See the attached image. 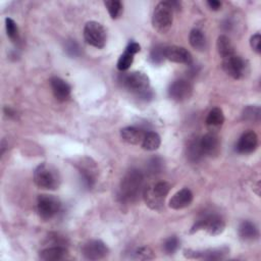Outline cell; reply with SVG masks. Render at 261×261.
Listing matches in <instances>:
<instances>
[{
	"label": "cell",
	"instance_id": "8",
	"mask_svg": "<svg viewBox=\"0 0 261 261\" xmlns=\"http://www.w3.org/2000/svg\"><path fill=\"white\" fill-rule=\"evenodd\" d=\"M247 62L237 54L222 59V69L234 80L242 79L247 72Z\"/></svg>",
	"mask_w": 261,
	"mask_h": 261
},
{
	"label": "cell",
	"instance_id": "12",
	"mask_svg": "<svg viewBox=\"0 0 261 261\" xmlns=\"http://www.w3.org/2000/svg\"><path fill=\"white\" fill-rule=\"evenodd\" d=\"M228 250L226 248L208 249L204 251H192L186 250L185 256L189 259H204V260H221L224 259Z\"/></svg>",
	"mask_w": 261,
	"mask_h": 261
},
{
	"label": "cell",
	"instance_id": "28",
	"mask_svg": "<svg viewBox=\"0 0 261 261\" xmlns=\"http://www.w3.org/2000/svg\"><path fill=\"white\" fill-rule=\"evenodd\" d=\"M104 5L106 6L109 15L112 19L118 18L122 13V4L118 0H108L104 2Z\"/></svg>",
	"mask_w": 261,
	"mask_h": 261
},
{
	"label": "cell",
	"instance_id": "32",
	"mask_svg": "<svg viewBox=\"0 0 261 261\" xmlns=\"http://www.w3.org/2000/svg\"><path fill=\"white\" fill-rule=\"evenodd\" d=\"M132 258L137 259V260H149V259L154 258V254H153V251L149 247L144 246V247H140L139 249H137L133 253Z\"/></svg>",
	"mask_w": 261,
	"mask_h": 261
},
{
	"label": "cell",
	"instance_id": "1",
	"mask_svg": "<svg viewBox=\"0 0 261 261\" xmlns=\"http://www.w3.org/2000/svg\"><path fill=\"white\" fill-rule=\"evenodd\" d=\"M144 184L143 173L138 169H130L121 179L119 187V199L121 202L132 203L136 201L142 192Z\"/></svg>",
	"mask_w": 261,
	"mask_h": 261
},
{
	"label": "cell",
	"instance_id": "27",
	"mask_svg": "<svg viewBox=\"0 0 261 261\" xmlns=\"http://www.w3.org/2000/svg\"><path fill=\"white\" fill-rule=\"evenodd\" d=\"M151 192L159 199L163 200L165 199V197L168 195L170 189H171V186L167 182V181H158L157 184L149 187Z\"/></svg>",
	"mask_w": 261,
	"mask_h": 261
},
{
	"label": "cell",
	"instance_id": "14",
	"mask_svg": "<svg viewBox=\"0 0 261 261\" xmlns=\"http://www.w3.org/2000/svg\"><path fill=\"white\" fill-rule=\"evenodd\" d=\"M200 146L204 156H213L219 152L220 141L216 134L208 133L200 138Z\"/></svg>",
	"mask_w": 261,
	"mask_h": 261
},
{
	"label": "cell",
	"instance_id": "7",
	"mask_svg": "<svg viewBox=\"0 0 261 261\" xmlns=\"http://www.w3.org/2000/svg\"><path fill=\"white\" fill-rule=\"evenodd\" d=\"M84 38L89 45L101 49L106 44V31L100 22L91 20L85 24Z\"/></svg>",
	"mask_w": 261,
	"mask_h": 261
},
{
	"label": "cell",
	"instance_id": "10",
	"mask_svg": "<svg viewBox=\"0 0 261 261\" xmlns=\"http://www.w3.org/2000/svg\"><path fill=\"white\" fill-rule=\"evenodd\" d=\"M82 253L88 260H100L108 255L109 250L102 241L92 240L83 246Z\"/></svg>",
	"mask_w": 261,
	"mask_h": 261
},
{
	"label": "cell",
	"instance_id": "22",
	"mask_svg": "<svg viewBox=\"0 0 261 261\" xmlns=\"http://www.w3.org/2000/svg\"><path fill=\"white\" fill-rule=\"evenodd\" d=\"M187 157L192 162H198L203 158V152L200 146V139H192L187 145Z\"/></svg>",
	"mask_w": 261,
	"mask_h": 261
},
{
	"label": "cell",
	"instance_id": "13",
	"mask_svg": "<svg viewBox=\"0 0 261 261\" xmlns=\"http://www.w3.org/2000/svg\"><path fill=\"white\" fill-rule=\"evenodd\" d=\"M258 137L255 132L247 130L239 139L236 150L241 154H250L257 149Z\"/></svg>",
	"mask_w": 261,
	"mask_h": 261
},
{
	"label": "cell",
	"instance_id": "24",
	"mask_svg": "<svg viewBox=\"0 0 261 261\" xmlns=\"http://www.w3.org/2000/svg\"><path fill=\"white\" fill-rule=\"evenodd\" d=\"M191 46L198 51H204L206 48V37L204 33L199 29H193L189 36Z\"/></svg>",
	"mask_w": 261,
	"mask_h": 261
},
{
	"label": "cell",
	"instance_id": "26",
	"mask_svg": "<svg viewBox=\"0 0 261 261\" xmlns=\"http://www.w3.org/2000/svg\"><path fill=\"white\" fill-rule=\"evenodd\" d=\"M143 197L147 206H149L153 210H160L163 206V200L157 198L150 190L149 187L145 188L143 191Z\"/></svg>",
	"mask_w": 261,
	"mask_h": 261
},
{
	"label": "cell",
	"instance_id": "6",
	"mask_svg": "<svg viewBox=\"0 0 261 261\" xmlns=\"http://www.w3.org/2000/svg\"><path fill=\"white\" fill-rule=\"evenodd\" d=\"M61 209L60 201L52 195H39L37 199V212L43 220L55 217Z\"/></svg>",
	"mask_w": 261,
	"mask_h": 261
},
{
	"label": "cell",
	"instance_id": "11",
	"mask_svg": "<svg viewBox=\"0 0 261 261\" xmlns=\"http://www.w3.org/2000/svg\"><path fill=\"white\" fill-rule=\"evenodd\" d=\"M165 59L181 64H191L192 63V54L184 47L180 46H167L164 50Z\"/></svg>",
	"mask_w": 261,
	"mask_h": 261
},
{
	"label": "cell",
	"instance_id": "35",
	"mask_svg": "<svg viewBox=\"0 0 261 261\" xmlns=\"http://www.w3.org/2000/svg\"><path fill=\"white\" fill-rule=\"evenodd\" d=\"M81 180L87 189H91L95 182V176L91 170L82 169L81 170Z\"/></svg>",
	"mask_w": 261,
	"mask_h": 261
},
{
	"label": "cell",
	"instance_id": "16",
	"mask_svg": "<svg viewBox=\"0 0 261 261\" xmlns=\"http://www.w3.org/2000/svg\"><path fill=\"white\" fill-rule=\"evenodd\" d=\"M50 86L56 100L60 102H64L69 99L71 88L64 80L54 76L50 80Z\"/></svg>",
	"mask_w": 261,
	"mask_h": 261
},
{
	"label": "cell",
	"instance_id": "31",
	"mask_svg": "<svg viewBox=\"0 0 261 261\" xmlns=\"http://www.w3.org/2000/svg\"><path fill=\"white\" fill-rule=\"evenodd\" d=\"M164 50H165V47L161 45H157L152 49L150 53V59L154 64H160L164 61L165 59Z\"/></svg>",
	"mask_w": 261,
	"mask_h": 261
},
{
	"label": "cell",
	"instance_id": "4",
	"mask_svg": "<svg viewBox=\"0 0 261 261\" xmlns=\"http://www.w3.org/2000/svg\"><path fill=\"white\" fill-rule=\"evenodd\" d=\"M34 181L40 189L55 190L58 188L60 179L55 169L46 163H41L34 171Z\"/></svg>",
	"mask_w": 261,
	"mask_h": 261
},
{
	"label": "cell",
	"instance_id": "21",
	"mask_svg": "<svg viewBox=\"0 0 261 261\" xmlns=\"http://www.w3.org/2000/svg\"><path fill=\"white\" fill-rule=\"evenodd\" d=\"M224 122V115L222 110L219 107L212 108L207 117H206V124L210 129H217L219 128Z\"/></svg>",
	"mask_w": 261,
	"mask_h": 261
},
{
	"label": "cell",
	"instance_id": "20",
	"mask_svg": "<svg viewBox=\"0 0 261 261\" xmlns=\"http://www.w3.org/2000/svg\"><path fill=\"white\" fill-rule=\"evenodd\" d=\"M239 236L244 242H253L258 238L259 231L253 222L244 220L239 226Z\"/></svg>",
	"mask_w": 261,
	"mask_h": 261
},
{
	"label": "cell",
	"instance_id": "18",
	"mask_svg": "<svg viewBox=\"0 0 261 261\" xmlns=\"http://www.w3.org/2000/svg\"><path fill=\"white\" fill-rule=\"evenodd\" d=\"M67 250L64 246H50L40 251L39 257L44 261H59L67 257Z\"/></svg>",
	"mask_w": 261,
	"mask_h": 261
},
{
	"label": "cell",
	"instance_id": "33",
	"mask_svg": "<svg viewBox=\"0 0 261 261\" xmlns=\"http://www.w3.org/2000/svg\"><path fill=\"white\" fill-rule=\"evenodd\" d=\"M163 247H164V251L167 254H173L174 252H176V250L179 247V240L175 236L169 237L168 239L165 240Z\"/></svg>",
	"mask_w": 261,
	"mask_h": 261
},
{
	"label": "cell",
	"instance_id": "38",
	"mask_svg": "<svg viewBox=\"0 0 261 261\" xmlns=\"http://www.w3.org/2000/svg\"><path fill=\"white\" fill-rule=\"evenodd\" d=\"M207 5L209 6V8H210L211 10L216 11V10H219V9H220V7H221V2L218 1V0H209V1H207Z\"/></svg>",
	"mask_w": 261,
	"mask_h": 261
},
{
	"label": "cell",
	"instance_id": "37",
	"mask_svg": "<svg viewBox=\"0 0 261 261\" xmlns=\"http://www.w3.org/2000/svg\"><path fill=\"white\" fill-rule=\"evenodd\" d=\"M150 164V169L152 172H157L161 168V160L159 158H152L149 162Z\"/></svg>",
	"mask_w": 261,
	"mask_h": 261
},
{
	"label": "cell",
	"instance_id": "30",
	"mask_svg": "<svg viewBox=\"0 0 261 261\" xmlns=\"http://www.w3.org/2000/svg\"><path fill=\"white\" fill-rule=\"evenodd\" d=\"M243 118L249 121H258L260 118V108L258 106H248L243 111Z\"/></svg>",
	"mask_w": 261,
	"mask_h": 261
},
{
	"label": "cell",
	"instance_id": "9",
	"mask_svg": "<svg viewBox=\"0 0 261 261\" xmlns=\"http://www.w3.org/2000/svg\"><path fill=\"white\" fill-rule=\"evenodd\" d=\"M193 93L192 84L185 79H178L173 81L168 88L169 97L177 102L188 100Z\"/></svg>",
	"mask_w": 261,
	"mask_h": 261
},
{
	"label": "cell",
	"instance_id": "36",
	"mask_svg": "<svg viewBox=\"0 0 261 261\" xmlns=\"http://www.w3.org/2000/svg\"><path fill=\"white\" fill-rule=\"evenodd\" d=\"M250 45H251V48L256 53H260L261 52V36H260L259 33H256V34H254L251 37Z\"/></svg>",
	"mask_w": 261,
	"mask_h": 261
},
{
	"label": "cell",
	"instance_id": "3",
	"mask_svg": "<svg viewBox=\"0 0 261 261\" xmlns=\"http://www.w3.org/2000/svg\"><path fill=\"white\" fill-rule=\"evenodd\" d=\"M173 21V8L170 2H159L152 14V25L160 34H165L169 31Z\"/></svg>",
	"mask_w": 261,
	"mask_h": 261
},
{
	"label": "cell",
	"instance_id": "19",
	"mask_svg": "<svg viewBox=\"0 0 261 261\" xmlns=\"http://www.w3.org/2000/svg\"><path fill=\"white\" fill-rule=\"evenodd\" d=\"M145 133L143 129L136 126H126L120 129L121 139L130 145H139L142 144Z\"/></svg>",
	"mask_w": 261,
	"mask_h": 261
},
{
	"label": "cell",
	"instance_id": "2",
	"mask_svg": "<svg viewBox=\"0 0 261 261\" xmlns=\"http://www.w3.org/2000/svg\"><path fill=\"white\" fill-rule=\"evenodd\" d=\"M119 82L126 90L137 94L140 97H148L150 92L149 77L141 71H133L122 73L119 77Z\"/></svg>",
	"mask_w": 261,
	"mask_h": 261
},
{
	"label": "cell",
	"instance_id": "5",
	"mask_svg": "<svg viewBox=\"0 0 261 261\" xmlns=\"http://www.w3.org/2000/svg\"><path fill=\"white\" fill-rule=\"evenodd\" d=\"M225 228V222L215 213L206 214L200 219H198L195 224L191 228V233H194L198 230H206L211 236H218L220 234Z\"/></svg>",
	"mask_w": 261,
	"mask_h": 261
},
{
	"label": "cell",
	"instance_id": "25",
	"mask_svg": "<svg viewBox=\"0 0 261 261\" xmlns=\"http://www.w3.org/2000/svg\"><path fill=\"white\" fill-rule=\"evenodd\" d=\"M161 145L160 136L155 132H147L145 133L144 139L142 141V148L147 151H155Z\"/></svg>",
	"mask_w": 261,
	"mask_h": 261
},
{
	"label": "cell",
	"instance_id": "34",
	"mask_svg": "<svg viewBox=\"0 0 261 261\" xmlns=\"http://www.w3.org/2000/svg\"><path fill=\"white\" fill-rule=\"evenodd\" d=\"M65 52L71 57H77L81 55V47L75 40H68L65 43Z\"/></svg>",
	"mask_w": 261,
	"mask_h": 261
},
{
	"label": "cell",
	"instance_id": "17",
	"mask_svg": "<svg viewBox=\"0 0 261 261\" xmlns=\"http://www.w3.org/2000/svg\"><path fill=\"white\" fill-rule=\"evenodd\" d=\"M192 201H193L192 191L188 188H184V189L179 190L178 192H176L171 197L168 205L171 209L180 210V209H184V208L188 207L189 205H191Z\"/></svg>",
	"mask_w": 261,
	"mask_h": 261
},
{
	"label": "cell",
	"instance_id": "29",
	"mask_svg": "<svg viewBox=\"0 0 261 261\" xmlns=\"http://www.w3.org/2000/svg\"><path fill=\"white\" fill-rule=\"evenodd\" d=\"M5 28H6V33H7L8 38L12 42L18 41V38H19L18 28H17V24L15 23V21L12 18H10V17L5 18Z\"/></svg>",
	"mask_w": 261,
	"mask_h": 261
},
{
	"label": "cell",
	"instance_id": "23",
	"mask_svg": "<svg viewBox=\"0 0 261 261\" xmlns=\"http://www.w3.org/2000/svg\"><path fill=\"white\" fill-rule=\"evenodd\" d=\"M216 48H217L218 54L220 55V57L222 59L226 58L230 55L236 54L234 53V48H233L229 38L224 36V35H221V36L218 37L217 42H216Z\"/></svg>",
	"mask_w": 261,
	"mask_h": 261
},
{
	"label": "cell",
	"instance_id": "15",
	"mask_svg": "<svg viewBox=\"0 0 261 261\" xmlns=\"http://www.w3.org/2000/svg\"><path fill=\"white\" fill-rule=\"evenodd\" d=\"M140 50H141V46L137 42H130L126 46L124 52L119 56L117 60V64H116L117 69L120 71L127 70L134 61L135 54H137Z\"/></svg>",
	"mask_w": 261,
	"mask_h": 261
}]
</instances>
